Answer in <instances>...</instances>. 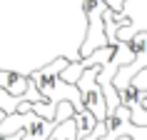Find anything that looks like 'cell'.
<instances>
[{
    "label": "cell",
    "instance_id": "1",
    "mask_svg": "<svg viewBox=\"0 0 147 140\" xmlns=\"http://www.w3.org/2000/svg\"><path fill=\"white\" fill-rule=\"evenodd\" d=\"M85 33L82 0H0V70L30 78L57 58L75 63Z\"/></svg>",
    "mask_w": 147,
    "mask_h": 140
},
{
    "label": "cell",
    "instance_id": "2",
    "mask_svg": "<svg viewBox=\"0 0 147 140\" xmlns=\"http://www.w3.org/2000/svg\"><path fill=\"white\" fill-rule=\"evenodd\" d=\"M65 68H67V60H65V58H57V60H53L50 65H45L42 70L32 73L30 80L35 83L38 93L42 95L45 103L55 105V108H57L60 103H70L72 110H75V115H82L87 110L82 108V98H80L78 85H70V83H65V80L60 78Z\"/></svg>",
    "mask_w": 147,
    "mask_h": 140
},
{
    "label": "cell",
    "instance_id": "3",
    "mask_svg": "<svg viewBox=\"0 0 147 140\" xmlns=\"http://www.w3.org/2000/svg\"><path fill=\"white\" fill-rule=\"evenodd\" d=\"M53 130H55L53 120H45L32 110L13 113L0 120V138H10L13 133H23V140H45Z\"/></svg>",
    "mask_w": 147,
    "mask_h": 140
},
{
    "label": "cell",
    "instance_id": "4",
    "mask_svg": "<svg viewBox=\"0 0 147 140\" xmlns=\"http://www.w3.org/2000/svg\"><path fill=\"white\" fill-rule=\"evenodd\" d=\"M97 73H100V65L82 70V75H80V80L75 85H78L80 98H82V108L95 118L97 125H102L107 120V103H105V95H102L100 85H97Z\"/></svg>",
    "mask_w": 147,
    "mask_h": 140
},
{
    "label": "cell",
    "instance_id": "5",
    "mask_svg": "<svg viewBox=\"0 0 147 140\" xmlns=\"http://www.w3.org/2000/svg\"><path fill=\"white\" fill-rule=\"evenodd\" d=\"M117 40L127 43L137 33H147V0H125L120 13H115Z\"/></svg>",
    "mask_w": 147,
    "mask_h": 140
},
{
    "label": "cell",
    "instance_id": "6",
    "mask_svg": "<svg viewBox=\"0 0 147 140\" xmlns=\"http://www.w3.org/2000/svg\"><path fill=\"white\" fill-rule=\"evenodd\" d=\"M120 138H130V140H147V125L137 128V125H132L130 120V108H120L107 115L105 120V135L100 140H120Z\"/></svg>",
    "mask_w": 147,
    "mask_h": 140
},
{
    "label": "cell",
    "instance_id": "7",
    "mask_svg": "<svg viewBox=\"0 0 147 140\" xmlns=\"http://www.w3.org/2000/svg\"><path fill=\"white\" fill-rule=\"evenodd\" d=\"M0 88L13 98H23L25 88H28V78L18 75V73H10V70H0Z\"/></svg>",
    "mask_w": 147,
    "mask_h": 140
},
{
    "label": "cell",
    "instance_id": "8",
    "mask_svg": "<svg viewBox=\"0 0 147 140\" xmlns=\"http://www.w3.org/2000/svg\"><path fill=\"white\" fill-rule=\"evenodd\" d=\"M72 120H75V130H78V140H85L90 133L95 130V118L90 115V113H82V115H72Z\"/></svg>",
    "mask_w": 147,
    "mask_h": 140
},
{
    "label": "cell",
    "instance_id": "9",
    "mask_svg": "<svg viewBox=\"0 0 147 140\" xmlns=\"http://www.w3.org/2000/svg\"><path fill=\"white\" fill-rule=\"evenodd\" d=\"M20 103H23L20 98H13V95H8L3 88H0V110H3V115H13Z\"/></svg>",
    "mask_w": 147,
    "mask_h": 140
},
{
    "label": "cell",
    "instance_id": "10",
    "mask_svg": "<svg viewBox=\"0 0 147 140\" xmlns=\"http://www.w3.org/2000/svg\"><path fill=\"white\" fill-rule=\"evenodd\" d=\"M130 85H135L137 90H142V93H145V103H142V108L147 110V68H145V70H140L137 75L132 78V83H130Z\"/></svg>",
    "mask_w": 147,
    "mask_h": 140
},
{
    "label": "cell",
    "instance_id": "11",
    "mask_svg": "<svg viewBox=\"0 0 147 140\" xmlns=\"http://www.w3.org/2000/svg\"><path fill=\"white\" fill-rule=\"evenodd\" d=\"M23 103H42V95L38 93V88H35V83H32L30 78H28V88H25L23 98H20Z\"/></svg>",
    "mask_w": 147,
    "mask_h": 140
},
{
    "label": "cell",
    "instance_id": "12",
    "mask_svg": "<svg viewBox=\"0 0 147 140\" xmlns=\"http://www.w3.org/2000/svg\"><path fill=\"white\" fill-rule=\"evenodd\" d=\"M102 3H105L112 13H120V10H122V5H125V0H102Z\"/></svg>",
    "mask_w": 147,
    "mask_h": 140
},
{
    "label": "cell",
    "instance_id": "13",
    "mask_svg": "<svg viewBox=\"0 0 147 140\" xmlns=\"http://www.w3.org/2000/svg\"><path fill=\"white\" fill-rule=\"evenodd\" d=\"M3 118H5V115H3V110H0V120H3Z\"/></svg>",
    "mask_w": 147,
    "mask_h": 140
}]
</instances>
